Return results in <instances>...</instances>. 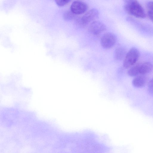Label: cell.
Instances as JSON below:
<instances>
[{
	"label": "cell",
	"instance_id": "6da1fadb",
	"mask_svg": "<svg viewBox=\"0 0 153 153\" xmlns=\"http://www.w3.org/2000/svg\"><path fill=\"white\" fill-rule=\"evenodd\" d=\"M125 11L136 18L144 19L146 16L145 11L137 0H123Z\"/></svg>",
	"mask_w": 153,
	"mask_h": 153
},
{
	"label": "cell",
	"instance_id": "7a4b0ae2",
	"mask_svg": "<svg viewBox=\"0 0 153 153\" xmlns=\"http://www.w3.org/2000/svg\"><path fill=\"white\" fill-rule=\"evenodd\" d=\"M140 56V52L137 48L134 47L131 48L127 53L124 59L123 67L127 69L133 66L138 59Z\"/></svg>",
	"mask_w": 153,
	"mask_h": 153
},
{
	"label": "cell",
	"instance_id": "3957f363",
	"mask_svg": "<svg viewBox=\"0 0 153 153\" xmlns=\"http://www.w3.org/2000/svg\"><path fill=\"white\" fill-rule=\"evenodd\" d=\"M99 15L98 10L96 8H93L88 11L81 18L77 19L76 23L79 26L85 27L97 19Z\"/></svg>",
	"mask_w": 153,
	"mask_h": 153
},
{
	"label": "cell",
	"instance_id": "277c9868",
	"mask_svg": "<svg viewBox=\"0 0 153 153\" xmlns=\"http://www.w3.org/2000/svg\"><path fill=\"white\" fill-rule=\"evenodd\" d=\"M117 41V37L113 33L108 32L104 33L100 39V43L102 47L106 49L113 47Z\"/></svg>",
	"mask_w": 153,
	"mask_h": 153
},
{
	"label": "cell",
	"instance_id": "5b68a950",
	"mask_svg": "<svg viewBox=\"0 0 153 153\" xmlns=\"http://www.w3.org/2000/svg\"><path fill=\"white\" fill-rule=\"evenodd\" d=\"M88 6L85 2L79 0L74 1L70 7V10L75 15L85 13L88 9Z\"/></svg>",
	"mask_w": 153,
	"mask_h": 153
},
{
	"label": "cell",
	"instance_id": "8992f818",
	"mask_svg": "<svg viewBox=\"0 0 153 153\" xmlns=\"http://www.w3.org/2000/svg\"><path fill=\"white\" fill-rule=\"evenodd\" d=\"M106 30V26L102 22L98 21H94L90 25L88 30L92 34L98 35Z\"/></svg>",
	"mask_w": 153,
	"mask_h": 153
},
{
	"label": "cell",
	"instance_id": "52a82bcc",
	"mask_svg": "<svg viewBox=\"0 0 153 153\" xmlns=\"http://www.w3.org/2000/svg\"><path fill=\"white\" fill-rule=\"evenodd\" d=\"M148 80V77L145 75L137 76L132 80V84L135 87L137 88H141L146 85Z\"/></svg>",
	"mask_w": 153,
	"mask_h": 153
},
{
	"label": "cell",
	"instance_id": "ba28073f",
	"mask_svg": "<svg viewBox=\"0 0 153 153\" xmlns=\"http://www.w3.org/2000/svg\"><path fill=\"white\" fill-rule=\"evenodd\" d=\"M126 48L123 46H119L116 48L114 52V58L117 60L124 59L126 54Z\"/></svg>",
	"mask_w": 153,
	"mask_h": 153
},
{
	"label": "cell",
	"instance_id": "9c48e42d",
	"mask_svg": "<svg viewBox=\"0 0 153 153\" xmlns=\"http://www.w3.org/2000/svg\"><path fill=\"white\" fill-rule=\"evenodd\" d=\"M153 69V65L150 62H146L141 64L140 68V74L146 75L151 72Z\"/></svg>",
	"mask_w": 153,
	"mask_h": 153
},
{
	"label": "cell",
	"instance_id": "30bf717a",
	"mask_svg": "<svg viewBox=\"0 0 153 153\" xmlns=\"http://www.w3.org/2000/svg\"><path fill=\"white\" fill-rule=\"evenodd\" d=\"M141 63H138L130 68L128 70V75L131 77L136 76L140 74V68Z\"/></svg>",
	"mask_w": 153,
	"mask_h": 153
},
{
	"label": "cell",
	"instance_id": "8fae6325",
	"mask_svg": "<svg viewBox=\"0 0 153 153\" xmlns=\"http://www.w3.org/2000/svg\"><path fill=\"white\" fill-rule=\"evenodd\" d=\"M75 15L71 10H67L63 13V17L65 20L70 21L75 18Z\"/></svg>",
	"mask_w": 153,
	"mask_h": 153
},
{
	"label": "cell",
	"instance_id": "7c38bea8",
	"mask_svg": "<svg viewBox=\"0 0 153 153\" xmlns=\"http://www.w3.org/2000/svg\"><path fill=\"white\" fill-rule=\"evenodd\" d=\"M71 0H55V2L58 6L62 7L69 3Z\"/></svg>",
	"mask_w": 153,
	"mask_h": 153
},
{
	"label": "cell",
	"instance_id": "4fadbf2b",
	"mask_svg": "<svg viewBox=\"0 0 153 153\" xmlns=\"http://www.w3.org/2000/svg\"><path fill=\"white\" fill-rule=\"evenodd\" d=\"M148 91L150 95L153 96V77L148 83Z\"/></svg>",
	"mask_w": 153,
	"mask_h": 153
},
{
	"label": "cell",
	"instance_id": "5bb4252c",
	"mask_svg": "<svg viewBox=\"0 0 153 153\" xmlns=\"http://www.w3.org/2000/svg\"><path fill=\"white\" fill-rule=\"evenodd\" d=\"M146 6L148 10L153 12V1L148 2Z\"/></svg>",
	"mask_w": 153,
	"mask_h": 153
},
{
	"label": "cell",
	"instance_id": "9a60e30c",
	"mask_svg": "<svg viewBox=\"0 0 153 153\" xmlns=\"http://www.w3.org/2000/svg\"><path fill=\"white\" fill-rule=\"evenodd\" d=\"M147 13L149 18L153 22V12L148 10Z\"/></svg>",
	"mask_w": 153,
	"mask_h": 153
}]
</instances>
